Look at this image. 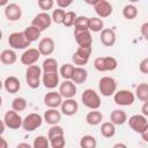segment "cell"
Instances as JSON below:
<instances>
[{
	"label": "cell",
	"instance_id": "6da1fadb",
	"mask_svg": "<svg viewBox=\"0 0 148 148\" xmlns=\"http://www.w3.org/2000/svg\"><path fill=\"white\" fill-rule=\"evenodd\" d=\"M42 76H43V69L38 65H32L27 67L25 81L29 88L37 89L42 83Z\"/></svg>",
	"mask_w": 148,
	"mask_h": 148
},
{
	"label": "cell",
	"instance_id": "7a4b0ae2",
	"mask_svg": "<svg viewBox=\"0 0 148 148\" xmlns=\"http://www.w3.org/2000/svg\"><path fill=\"white\" fill-rule=\"evenodd\" d=\"M81 101L83 103V105L90 110H98L101 104H102V101H101V97L94 90V89H86L83 92H82V96H81Z\"/></svg>",
	"mask_w": 148,
	"mask_h": 148
},
{
	"label": "cell",
	"instance_id": "3957f363",
	"mask_svg": "<svg viewBox=\"0 0 148 148\" xmlns=\"http://www.w3.org/2000/svg\"><path fill=\"white\" fill-rule=\"evenodd\" d=\"M8 44L13 50H27L30 46V42L27 39L23 31H17V32H12L8 37Z\"/></svg>",
	"mask_w": 148,
	"mask_h": 148
},
{
	"label": "cell",
	"instance_id": "277c9868",
	"mask_svg": "<svg viewBox=\"0 0 148 148\" xmlns=\"http://www.w3.org/2000/svg\"><path fill=\"white\" fill-rule=\"evenodd\" d=\"M94 67L98 72H111L118 67V61L114 57H98L94 60Z\"/></svg>",
	"mask_w": 148,
	"mask_h": 148
},
{
	"label": "cell",
	"instance_id": "5b68a950",
	"mask_svg": "<svg viewBox=\"0 0 148 148\" xmlns=\"http://www.w3.org/2000/svg\"><path fill=\"white\" fill-rule=\"evenodd\" d=\"M98 90L102 96L110 97L117 92V81L111 76H103L98 81Z\"/></svg>",
	"mask_w": 148,
	"mask_h": 148
},
{
	"label": "cell",
	"instance_id": "8992f818",
	"mask_svg": "<svg viewBox=\"0 0 148 148\" xmlns=\"http://www.w3.org/2000/svg\"><path fill=\"white\" fill-rule=\"evenodd\" d=\"M91 51H92V47L77 46L76 51L73 53V57H72L74 65H76V67H83L84 65H87L91 56Z\"/></svg>",
	"mask_w": 148,
	"mask_h": 148
},
{
	"label": "cell",
	"instance_id": "52a82bcc",
	"mask_svg": "<svg viewBox=\"0 0 148 148\" xmlns=\"http://www.w3.org/2000/svg\"><path fill=\"white\" fill-rule=\"evenodd\" d=\"M113 101H114V103L117 105H120V106H130L135 101V94L132 92L131 90L121 89V90H118L113 95Z\"/></svg>",
	"mask_w": 148,
	"mask_h": 148
},
{
	"label": "cell",
	"instance_id": "ba28073f",
	"mask_svg": "<svg viewBox=\"0 0 148 148\" xmlns=\"http://www.w3.org/2000/svg\"><path fill=\"white\" fill-rule=\"evenodd\" d=\"M44 118L38 114V113H29L28 116H25V118H23V124H22V128L25 132H32L35 130H37L38 127L42 126Z\"/></svg>",
	"mask_w": 148,
	"mask_h": 148
},
{
	"label": "cell",
	"instance_id": "9c48e42d",
	"mask_svg": "<svg viewBox=\"0 0 148 148\" xmlns=\"http://www.w3.org/2000/svg\"><path fill=\"white\" fill-rule=\"evenodd\" d=\"M2 120L6 124V126L10 130H18L20 127H22V124H23V119L21 118L18 112H16L14 110L7 111L5 113Z\"/></svg>",
	"mask_w": 148,
	"mask_h": 148
},
{
	"label": "cell",
	"instance_id": "30bf717a",
	"mask_svg": "<svg viewBox=\"0 0 148 148\" xmlns=\"http://www.w3.org/2000/svg\"><path fill=\"white\" fill-rule=\"evenodd\" d=\"M92 7L95 9V13L97 14V17L99 18L109 17L113 12V7L111 2H109L108 0H95Z\"/></svg>",
	"mask_w": 148,
	"mask_h": 148
},
{
	"label": "cell",
	"instance_id": "8fae6325",
	"mask_svg": "<svg viewBox=\"0 0 148 148\" xmlns=\"http://www.w3.org/2000/svg\"><path fill=\"white\" fill-rule=\"evenodd\" d=\"M52 24V17L50 14L45 13V12H42V13H38L31 21V25L36 27L37 29H39L40 31H44L46 29L50 28V25Z\"/></svg>",
	"mask_w": 148,
	"mask_h": 148
},
{
	"label": "cell",
	"instance_id": "7c38bea8",
	"mask_svg": "<svg viewBox=\"0 0 148 148\" xmlns=\"http://www.w3.org/2000/svg\"><path fill=\"white\" fill-rule=\"evenodd\" d=\"M128 125L135 133L141 134L148 127V120L143 114H134L128 119Z\"/></svg>",
	"mask_w": 148,
	"mask_h": 148
},
{
	"label": "cell",
	"instance_id": "4fadbf2b",
	"mask_svg": "<svg viewBox=\"0 0 148 148\" xmlns=\"http://www.w3.org/2000/svg\"><path fill=\"white\" fill-rule=\"evenodd\" d=\"M40 56H42V54L39 53L38 49L30 47V49H27V50L21 54L20 60H21V62H22L23 65H25L27 67H29V66L35 65V64L38 61V59H39Z\"/></svg>",
	"mask_w": 148,
	"mask_h": 148
},
{
	"label": "cell",
	"instance_id": "5bb4252c",
	"mask_svg": "<svg viewBox=\"0 0 148 148\" xmlns=\"http://www.w3.org/2000/svg\"><path fill=\"white\" fill-rule=\"evenodd\" d=\"M76 91H77L76 84L72 80H65L59 86V92L62 96V98H65V99L74 98V96L76 95Z\"/></svg>",
	"mask_w": 148,
	"mask_h": 148
},
{
	"label": "cell",
	"instance_id": "9a60e30c",
	"mask_svg": "<svg viewBox=\"0 0 148 148\" xmlns=\"http://www.w3.org/2000/svg\"><path fill=\"white\" fill-rule=\"evenodd\" d=\"M62 96L60 95L59 91H49L44 96V104L49 109H57L58 106H61L62 104Z\"/></svg>",
	"mask_w": 148,
	"mask_h": 148
},
{
	"label": "cell",
	"instance_id": "2e32d148",
	"mask_svg": "<svg viewBox=\"0 0 148 148\" xmlns=\"http://www.w3.org/2000/svg\"><path fill=\"white\" fill-rule=\"evenodd\" d=\"M5 16L10 22L18 21L22 16V8L17 3H14V2L8 3L5 7Z\"/></svg>",
	"mask_w": 148,
	"mask_h": 148
},
{
	"label": "cell",
	"instance_id": "e0dca14e",
	"mask_svg": "<svg viewBox=\"0 0 148 148\" xmlns=\"http://www.w3.org/2000/svg\"><path fill=\"white\" fill-rule=\"evenodd\" d=\"M37 49L42 56H51L54 51V40L51 37H44L39 40Z\"/></svg>",
	"mask_w": 148,
	"mask_h": 148
},
{
	"label": "cell",
	"instance_id": "ac0fdd59",
	"mask_svg": "<svg viewBox=\"0 0 148 148\" xmlns=\"http://www.w3.org/2000/svg\"><path fill=\"white\" fill-rule=\"evenodd\" d=\"M116 39H117V36H116V32L114 30L110 29V28H104L102 31H101V35H99V40L101 43L104 45V46H113L114 43H116Z\"/></svg>",
	"mask_w": 148,
	"mask_h": 148
},
{
	"label": "cell",
	"instance_id": "d6986e66",
	"mask_svg": "<svg viewBox=\"0 0 148 148\" xmlns=\"http://www.w3.org/2000/svg\"><path fill=\"white\" fill-rule=\"evenodd\" d=\"M75 42L81 47H92V37L91 32L89 30L81 31V32H74Z\"/></svg>",
	"mask_w": 148,
	"mask_h": 148
},
{
	"label": "cell",
	"instance_id": "ffe728a7",
	"mask_svg": "<svg viewBox=\"0 0 148 148\" xmlns=\"http://www.w3.org/2000/svg\"><path fill=\"white\" fill-rule=\"evenodd\" d=\"M79 110V104L74 98L65 99L60 106V112L65 116H74Z\"/></svg>",
	"mask_w": 148,
	"mask_h": 148
},
{
	"label": "cell",
	"instance_id": "44dd1931",
	"mask_svg": "<svg viewBox=\"0 0 148 148\" xmlns=\"http://www.w3.org/2000/svg\"><path fill=\"white\" fill-rule=\"evenodd\" d=\"M42 83L46 89H54L59 84V74L58 72L52 73H43Z\"/></svg>",
	"mask_w": 148,
	"mask_h": 148
},
{
	"label": "cell",
	"instance_id": "7402d4cb",
	"mask_svg": "<svg viewBox=\"0 0 148 148\" xmlns=\"http://www.w3.org/2000/svg\"><path fill=\"white\" fill-rule=\"evenodd\" d=\"M3 88L9 94H16V92H18V90L21 88V82H20V80L16 76L10 75V76H7L5 79Z\"/></svg>",
	"mask_w": 148,
	"mask_h": 148
},
{
	"label": "cell",
	"instance_id": "603a6c76",
	"mask_svg": "<svg viewBox=\"0 0 148 148\" xmlns=\"http://www.w3.org/2000/svg\"><path fill=\"white\" fill-rule=\"evenodd\" d=\"M43 118H44V121H46V124L51 126L58 125L59 121L61 120V112L58 111L57 109H49L45 111Z\"/></svg>",
	"mask_w": 148,
	"mask_h": 148
},
{
	"label": "cell",
	"instance_id": "cb8c5ba5",
	"mask_svg": "<svg viewBox=\"0 0 148 148\" xmlns=\"http://www.w3.org/2000/svg\"><path fill=\"white\" fill-rule=\"evenodd\" d=\"M110 120L113 125H124L127 121V114L120 109H116L110 114Z\"/></svg>",
	"mask_w": 148,
	"mask_h": 148
},
{
	"label": "cell",
	"instance_id": "d4e9b609",
	"mask_svg": "<svg viewBox=\"0 0 148 148\" xmlns=\"http://www.w3.org/2000/svg\"><path fill=\"white\" fill-rule=\"evenodd\" d=\"M90 25V17L87 16H77L74 23V32H81V31H87L89 30Z\"/></svg>",
	"mask_w": 148,
	"mask_h": 148
},
{
	"label": "cell",
	"instance_id": "484cf974",
	"mask_svg": "<svg viewBox=\"0 0 148 148\" xmlns=\"http://www.w3.org/2000/svg\"><path fill=\"white\" fill-rule=\"evenodd\" d=\"M0 60L3 65H13L16 62L17 60V56H16V52L13 50V49H7V50H3L0 54Z\"/></svg>",
	"mask_w": 148,
	"mask_h": 148
},
{
	"label": "cell",
	"instance_id": "4316f807",
	"mask_svg": "<svg viewBox=\"0 0 148 148\" xmlns=\"http://www.w3.org/2000/svg\"><path fill=\"white\" fill-rule=\"evenodd\" d=\"M103 120V113L98 110H91L87 113L86 116V121L87 124L91 125V126H96V125H99Z\"/></svg>",
	"mask_w": 148,
	"mask_h": 148
},
{
	"label": "cell",
	"instance_id": "83f0119b",
	"mask_svg": "<svg viewBox=\"0 0 148 148\" xmlns=\"http://www.w3.org/2000/svg\"><path fill=\"white\" fill-rule=\"evenodd\" d=\"M87 79H88L87 69L83 68V67H75V72H74L72 81L75 84H82V83H84L87 81Z\"/></svg>",
	"mask_w": 148,
	"mask_h": 148
},
{
	"label": "cell",
	"instance_id": "f1b7e54d",
	"mask_svg": "<svg viewBox=\"0 0 148 148\" xmlns=\"http://www.w3.org/2000/svg\"><path fill=\"white\" fill-rule=\"evenodd\" d=\"M135 97L141 102L148 101V83H139L135 87Z\"/></svg>",
	"mask_w": 148,
	"mask_h": 148
},
{
	"label": "cell",
	"instance_id": "f546056e",
	"mask_svg": "<svg viewBox=\"0 0 148 148\" xmlns=\"http://www.w3.org/2000/svg\"><path fill=\"white\" fill-rule=\"evenodd\" d=\"M23 32H24L27 39H28L30 43L36 42V40L40 37V34H42V31H40L39 29H37L36 27H34V25H29V27H27V28L24 29Z\"/></svg>",
	"mask_w": 148,
	"mask_h": 148
},
{
	"label": "cell",
	"instance_id": "4dcf8cb0",
	"mask_svg": "<svg viewBox=\"0 0 148 148\" xmlns=\"http://www.w3.org/2000/svg\"><path fill=\"white\" fill-rule=\"evenodd\" d=\"M43 73L58 72V61L54 58H46L42 64Z\"/></svg>",
	"mask_w": 148,
	"mask_h": 148
},
{
	"label": "cell",
	"instance_id": "1f68e13d",
	"mask_svg": "<svg viewBox=\"0 0 148 148\" xmlns=\"http://www.w3.org/2000/svg\"><path fill=\"white\" fill-rule=\"evenodd\" d=\"M101 134L104 138H112L116 134V125L111 121H104L101 125Z\"/></svg>",
	"mask_w": 148,
	"mask_h": 148
},
{
	"label": "cell",
	"instance_id": "d6a6232c",
	"mask_svg": "<svg viewBox=\"0 0 148 148\" xmlns=\"http://www.w3.org/2000/svg\"><path fill=\"white\" fill-rule=\"evenodd\" d=\"M123 16L126 20H128V21L134 20L138 16V8L134 5H132V3H128V5L124 6V8H123Z\"/></svg>",
	"mask_w": 148,
	"mask_h": 148
},
{
	"label": "cell",
	"instance_id": "836d02e7",
	"mask_svg": "<svg viewBox=\"0 0 148 148\" xmlns=\"http://www.w3.org/2000/svg\"><path fill=\"white\" fill-rule=\"evenodd\" d=\"M74 72H75V66L72 65V64H65L60 67V75L65 79V80H72L73 79V75H74Z\"/></svg>",
	"mask_w": 148,
	"mask_h": 148
},
{
	"label": "cell",
	"instance_id": "e575fe53",
	"mask_svg": "<svg viewBox=\"0 0 148 148\" xmlns=\"http://www.w3.org/2000/svg\"><path fill=\"white\" fill-rule=\"evenodd\" d=\"M97 147V140L95 136L87 134L83 135L80 140V148H96Z\"/></svg>",
	"mask_w": 148,
	"mask_h": 148
},
{
	"label": "cell",
	"instance_id": "d590c367",
	"mask_svg": "<svg viewBox=\"0 0 148 148\" xmlns=\"http://www.w3.org/2000/svg\"><path fill=\"white\" fill-rule=\"evenodd\" d=\"M104 29V22L102 18L95 16L90 17V25H89V31L90 32H99Z\"/></svg>",
	"mask_w": 148,
	"mask_h": 148
},
{
	"label": "cell",
	"instance_id": "8d00e7d4",
	"mask_svg": "<svg viewBox=\"0 0 148 148\" xmlns=\"http://www.w3.org/2000/svg\"><path fill=\"white\" fill-rule=\"evenodd\" d=\"M27 99L24 97H15L12 102V109L16 112H22L27 109Z\"/></svg>",
	"mask_w": 148,
	"mask_h": 148
},
{
	"label": "cell",
	"instance_id": "74e56055",
	"mask_svg": "<svg viewBox=\"0 0 148 148\" xmlns=\"http://www.w3.org/2000/svg\"><path fill=\"white\" fill-rule=\"evenodd\" d=\"M65 16H66V12L61 8H57V9H53L52 12V22L57 23V24H64V21H65Z\"/></svg>",
	"mask_w": 148,
	"mask_h": 148
},
{
	"label": "cell",
	"instance_id": "f35d334b",
	"mask_svg": "<svg viewBox=\"0 0 148 148\" xmlns=\"http://www.w3.org/2000/svg\"><path fill=\"white\" fill-rule=\"evenodd\" d=\"M32 147L34 148H50V140L47 136L45 135H38L34 142H32Z\"/></svg>",
	"mask_w": 148,
	"mask_h": 148
},
{
	"label": "cell",
	"instance_id": "ab89813d",
	"mask_svg": "<svg viewBox=\"0 0 148 148\" xmlns=\"http://www.w3.org/2000/svg\"><path fill=\"white\" fill-rule=\"evenodd\" d=\"M64 135V128L59 125H53L50 127L49 132H47V138L49 140L52 139V138H56V136H61Z\"/></svg>",
	"mask_w": 148,
	"mask_h": 148
},
{
	"label": "cell",
	"instance_id": "60d3db41",
	"mask_svg": "<svg viewBox=\"0 0 148 148\" xmlns=\"http://www.w3.org/2000/svg\"><path fill=\"white\" fill-rule=\"evenodd\" d=\"M65 145H66L65 135L56 136V138L50 139V146H51V148H64Z\"/></svg>",
	"mask_w": 148,
	"mask_h": 148
},
{
	"label": "cell",
	"instance_id": "b9f144b4",
	"mask_svg": "<svg viewBox=\"0 0 148 148\" xmlns=\"http://www.w3.org/2000/svg\"><path fill=\"white\" fill-rule=\"evenodd\" d=\"M77 15L75 14V12H66V16H65V21H64V25L69 28V27H73L74 23H75V20H76Z\"/></svg>",
	"mask_w": 148,
	"mask_h": 148
},
{
	"label": "cell",
	"instance_id": "7bdbcfd3",
	"mask_svg": "<svg viewBox=\"0 0 148 148\" xmlns=\"http://www.w3.org/2000/svg\"><path fill=\"white\" fill-rule=\"evenodd\" d=\"M37 5L38 7L43 10V12H47L49 9H52L53 5H54V1L53 0H38L37 1Z\"/></svg>",
	"mask_w": 148,
	"mask_h": 148
},
{
	"label": "cell",
	"instance_id": "ee69618b",
	"mask_svg": "<svg viewBox=\"0 0 148 148\" xmlns=\"http://www.w3.org/2000/svg\"><path fill=\"white\" fill-rule=\"evenodd\" d=\"M139 69L142 74H148V58H145L141 60L139 65Z\"/></svg>",
	"mask_w": 148,
	"mask_h": 148
},
{
	"label": "cell",
	"instance_id": "f6af8a7d",
	"mask_svg": "<svg viewBox=\"0 0 148 148\" xmlns=\"http://www.w3.org/2000/svg\"><path fill=\"white\" fill-rule=\"evenodd\" d=\"M140 31H141V35L143 36V38L146 40H148V22H145V23L141 24Z\"/></svg>",
	"mask_w": 148,
	"mask_h": 148
},
{
	"label": "cell",
	"instance_id": "bcb514c9",
	"mask_svg": "<svg viewBox=\"0 0 148 148\" xmlns=\"http://www.w3.org/2000/svg\"><path fill=\"white\" fill-rule=\"evenodd\" d=\"M72 3H73V1H72V0H68V1H64V0H57V5H58V8H61V9L69 7Z\"/></svg>",
	"mask_w": 148,
	"mask_h": 148
},
{
	"label": "cell",
	"instance_id": "7dc6e473",
	"mask_svg": "<svg viewBox=\"0 0 148 148\" xmlns=\"http://www.w3.org/2000/svg\"><path fill=\"white\" fill-rule=\"evenodd\" d=\"M141 112L145 117H148V101L147 102H143L142 106H141Z\"/></svg>",
	"mask_w": 148,
	"mask_h": 148
},
{
	"label": "cell",
	"instance_id": "c3c4849f",
	"mask_svg": "<svg viewBox=\"0 0 148 148\" xmlns=\"http://www.w3.org/2000/svg\"><path fill=\"white\" fill-rule=\"evenodd\" d=\"M141 138H142V140H143L145 142H148V127L141 133Z\"/></svg>",
	"mask_w": 148,
	"mask_h": 148
},
{
	"label": "cell",
	"instance_id": "681fc988",
	"mask_svg": "<svg viewBox=\"0 0 148 148\" xmlns=\"http://www.w3.org/2000/svg\"><path fill=\"white\" fill-rule=\"evenodd\" d=\"M16 148H34L31 145H29V143H27V142H20L17 146H16Z\"/></svg>",
	"mask_w": 148,
	"mask_h": 148
},
{
	"label": "cell",
	"instance_id": "f907efd6",
	"mask_svg": "<svg viewBox=\"0 0 148 148\" xmlns=\"http://www.w3.org/2000/svg\"><path fill=\"white\" fill-rule=\"evenodd\" d=\"M0 141H1V146H0V148H8V142L6 141V139H5L3 136L0 138Z\"/></svg>",
	"mask_w": 148,
	"mask_h": 148
},
{
	"label": "cell",
	"instance_id": "816d5d0a",
	"mask_svg": "<svg viewBox=\"0 0 148 148\" xmlns=\"http://www.w3.org/2000/svg\"><path fill=\"white\" fill-rule=\"evenodd\" d=\"M112 148H128L125 143H123V142H118V143H116V145H113V147Z\"/></svg>",
	"mask_w": 148,
	"mask_h": 148
}]
</instances>
